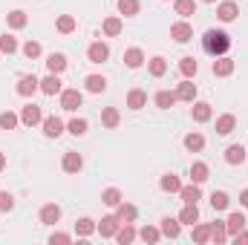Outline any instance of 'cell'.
Here are the masks:
<instances>
[{"label":"cell","mask_w":248,"mask_h":245,"mask_svg":"<svg viewBox=\"0 0 248 245\" xmlns=\"http://www.w3.org/2000/svg\"><path fill=\"white\" fill-rule=\"evenodd\" d=\"M202 46H205V52H211L214 58H219V55H225V52L231 49V38H228L225 32L208 29V32H205V38H202Z\"/></svg>","instance_id":"obj_1"},{"label":"cell","mask_w":248,"mask_h":245,"mask_svg":"<svg viewBox=\"0 0 248 245\" xmlns=\"http://www.w3.org/2000/svg\"><path fill=\"white\" fill-rule=\"evenodd\" d=\"M81 104H84L81 90H61V107L66 110V113H75Z\"/></svg>","instance_id":"obj_2"},{"label":"cell","mask_w":248,"mask_h":245,"mask_svg":"<svg viewBox=\"0 0 248 245\" xmlns=\"http://www.w3.org/2000/svg\"><path fill=\"white\" fill-rule=\"evenodd\" d=\"M38 90H41V81H38L35 75H23V78L17 81V95H23V98L35 95Z\"/></svg>","instance_id":"obj_3"},{"label":"cell","mask_w":248,"mask_h":245,"mask_svg":"<svg viewBox=\"0 0 248 245\" xmlns=\"http://www.w3.org/2000/svg\"><path fill=\"white\" fill-rule=\"evenodd\" d=\"M170 38H173L176 44H187V41L193 38V29H190V23H187V20L173 23V26H170Z\"/></svg>","instance_id":"obj_4"},{"label":"cell","mask_w":248,"mask_h":245,"mask_svg":"<svg viewBox=\"0 0 248 245\" xmlns=\"http://www.w3.org/2000/svg\"><path fill=\"white\" fill-rule=\"evenodd\" d=\"M87 58H90V63H104L107 58H110V49H107V44H101V41L90 44V49H87Z\"/></svg>","instance_id":"obj_5"},{"label":"cell","mask_w":248,"mask_h":245,"mask_svg":"<svg viewBox=\"0 0 248 245\" xmlns=\"http://www.w3.org/2000/svg\"><path fill=\"white\" fill-rule=\"evenodd\" d=\"M237 15H240V9H237V3H231V0H225V3H219V6H217V17H219L222 23L237 20Z\"/></svg>","instance_id":"obj_6"},{"label":"cell","mask_w":248,"mask_h":245,"mask_svg":"<svg viewBox=\"0 0 248 245\" xmlns=\"http://www.w3.org/2000/svg\"><path fill=\"white\" fill-rule=\"evenodd\" d=\"M179 196H182L185 205H196V202L202 199V190H199L196 182H190V184H182V187H179Z\"/></svg>","instance_id":"obj_7"},{"label":"cell","mask_w":248,"mask_h":245,"mask_svg":"<svg viewBox=\"0 0 248 245\" xmlns=\"http://www.w3.org/2000/svg\"><path fill=\"white\" fill-rule=\"evenodd\" d=\"M119 225H122V219L110 214V216H101V222H98V231H101V237H116Z\"/></svg>","instance_id":"obj_8"},{"label":"cell","mask_w":248,"mask_h":245,"mask_svg":"<svg viewBox=\"0 0 248 245\" xmlns=\"http://www.w3.org/2000/svg\"><path fill=\"white\" fill-rule=\"evenodd\" d=\"M162 234L168 237V240H176L179 234H182V222H179V216L173 219V216H165L162 219Z\"/></svg>","instance_id":"obj_9"},{"label":"cell","mask_w":248,"mask_h":245,"mask_svg":"<svg viewBox=\"0 0 248 245\" xmlns=\"http://www.w3.org/2000/svg\"><path fill=\"white\" fill-rule=\"evenodd\" d=\"M20 122L26 124V127H35V124H41V122H44V113H41V107H35V104L23 107V113H20Z\"/></svg>","instance_id":"obj_10"},{"label":"cell","mask_w":248,"mask_h":245,"mask_svg":"<svg viewBox=\"0 0 248 245\" xmlns=\"http://www.w3.org/2000/svg\"><path fill=\"white\" fill-rule=\"evenodd\" d=\"M41 124H44V136H46V138H58V136L63 133V122L61 119H55V116L44 119Z\"/></svg>","instance_id":"obj_11"},{"label":"cell","mask_w":248,"mask_h":245,"mask_svg":"<svg viewBox=\"0 0 248 245\" xmlns=\"http://www.w3.org/2000/svg\"><path fill=\"white\" fill-rule=\"evenodd\" d=\"M58 219H61V208H58L55 202H49V205L41 208V222H44V225H55Z\"/></svg>","instance_id":"obj_12"},{"label":"cell","mask_w":248,"mask_h":245,"mask_svg":"<svg viewBox=\"0 0 248 245\" xmlns=\"http://www.w3.org/2000/svg\"><path fill=\"white\" fill-rule=\"evenodd\" d=\"M41 92H44V95H58V92H61V78L49 72V75L41 81Z\"/></svg>","instance_id":"obj_13"},{"label":"cell","mask_w":248,"mask_h":245,"mask_svg":"<svg viewBox=\"0 0 248 245\" xmlns=\"http://www.w3.org/2000/svg\"><path fill=\"white\" fill-rule=\"evenodd\" d=\"M61 168L66 170V173H78L81 168H84V159H81V153H66L61 162Z\"/></svg>","instance_id":"obj_14"},{"label":"cell","mask_w":248,"mask_h":245,"mask_svg":"<svg viewBox=\"0 0 248 245\" xmlns=\"http://www.w3.org/2000/svg\"><path fill=\"white\" fill-rule=\"evenodd\" d=\"M243 228H246V216H243V214H231V216L225 219V231H228L231 237H237Z\"/></svg>","instance_id":"obj_15"},{"label":"cell","mask_w":248,"mask_h":245,"mask_svg":"<svg viewBox=\"0 0 248 245\" xmlns=\"http://www.w3.org/2000/svg\"><path fill=\"white\" fill-rule=\"evenodd\" d=\"M246 147H243V144H231V147H228V150H225V162H228V165H240V162H246Z\"/></svg>","instance_id":"obj_16"},{"label":"cell","mask_w":248,"mask_h":245,"mask_svg":"<svg viewBox=\"0 0 248 245\" xmlns=\"http://www.w3.org/2000/svg\"><path fill=\"white\" fill-rule=\"evenodd\" d=\"M231 72H234V61H231V58L219 55V58L214 61V75H217V78H225V75H231Z\"/></svg>","instance_id":"obj_17"},{"label":"cell","mask_w":248,"mask_h":245,"mask_svg":"<svg viewBox=\"0 0 248 245\" xmlns=\"http://www.w3.org/2000/svg\"><path fill=\"white\" fill-rule=\"evenodd\" d=\"M211 116H214V110H211V104H208V101L193 104V122L205 124V122H211Z\"/></svg>","instance_id":"obj_18"},{"label":"cell","mask_w":248,"mask_h":245,"mask_svg":"<svg viewBox=\"0 0 248 245\" xmlns=\"http://www.w3.org/2000/svg\"><path fill=\"white\" fill-rule=\"evenodd\" d=\"M46 69H49L52 75H61L63 69H66V58H63L61 52H52V55L46 58Z\"/></svg>","instance_id":"obj_19"},{"label":"cell","mask_w":248,"mask_h":245,"mask_svg":"<svg viewBox=\"0 0 248 245\" xmlns=\"http://www.w3.org/2000/svg\"><path fill=\"white\" fill-rule=\"evenodd\" d=\"M101 202H104L107 208H119V205L124 202V199H122V190H119V187H107V190L101 193Z\"/></svg>","instance_id":"obj_20"},{"label":"cell","mask_w":248,"mask_h":245,"mask_svg":"<svg viewBox=\"0 0 248 245\" xmlns=\"http://www.w3.org/2000/svg\"><path fill=\"white\" fill-rule=\"evenodd\" d=\"M124 63H127L130 69H139V66L144 63V52H141L139 46H133V49H127V52H124Z\"/></svg>","instance_id":"obj_21"},{"label":"cell","mask_w":248,"mask_h":245,"mask_svg":"<svg viewBox=\"0 0 248 245\" xmlns=\"http://www.w3.org/2000/svg\"><path fill=\"white\" fill-rule=\"evenodd\" d=\"M234 127H237V119H234L231 113H225V116H219V119H217V133H219V136L234 133Z\"/></svg>","instance_id":"obj_22"},{"label":"cell","mask_w":248,"mask_h":245,"mask_svg":"<svg viewBox=\"0 0 248 245\" xmlns=\"http://www.w3.org/2000/svg\"><path fill=\"white\" fill-rule=\"evenodd\" d=\"M179 222H182V225H196V222H199V208H196V205H185V208L179 211Z\"/></svg>","instance_id":"obj_23"},{"label":"cell","mask_w":248,"mask_h":245,"mask_svg":"<svg viewBox=\"0 0 248 245\" xmlns=\"http://www.w3.org/2000/svg\"><path fill=\"white\" fill-rule=\"evenodd\" d=\"M116 240L122 245H130L133 240H136V228H133V222H122V228L116 231Z\"/></svg>","instance_id":"obj_24"},{"label":"cell","mask_w":248,"mask_h":245,"mask_svg":"<svg viewBox=\"0 0 248 245\" xmlns=\"http://www.w3.org/2000/svg\"><path fill=\"white\" fill-rule=\"evenodd\" d=\"M228 205H231V196H228L225 190H214V193H211V208H214V211H225Z\"/></svg>","instance_id":"obj_25"},{"label":"cell","mask_w":248,"mask_h":245,"mask_svg":"<svg viewBox=\"0 0 248 245\" xmlns=\"http://www.w3.org/2000/svg\"><path fill=\"white\" fill-rule=\"evenodd\" d=\"M176 98H179V101H190V104H193V98H196V84L182 81V84H179V90H176Z\"/></svg>","instance_id":"obj_26"},{"label":"cell","mask_w":248,"mask_h":245,"mask_svg":"<svg viewBox=\"0 0 248 245\" xmlns=\"http://www.w3.org/2000/svg\"><path fill=\"white\" fill-rule=\"evenodd\" d=\"M208 165L205 162H193V168H190V182H196V184H202L205 179H208Z\"/></svg>","instance_id":"obj_27"},{"label":"cell","mask_w":248,"mask_h":245,"mask_svg":"<svg viewBox=\"0 0 248 245\" xmlns=\"http://www.w3.org/2000/svg\"><path fill=\"white\" fill-rule=\"evenodd\" d=\"M147 104V95L141 92V90H130V95H127V107L130 110H141Z\"/></svg>","instance_id":"obj_28"},{"label":"cell","mask_w":248,"mask_h":245,"mask_svg":"<svg viewBox=\"0 0 248 245\" xmlns=\"http://www.w3.org/2000/svg\"><path fill=\"white\" fill-rule=\"evenodd\" d=\"M176 101H179V98H176V92H168V90L156 92V107H162V110H170Z\"/></svg>","instance_id":"obj_29"},{"label":"cell","mask_w":248,"mask_h":245,"mask_svg":"<svg viewBox=\"0 0 248 245\" xmlns=\"http://www.w3.org/2000/svg\"><path fill=\"white\" fill-rule=\"evenodd\" d=\"M185 147L190 153H199L202 147H205V136H199V133H187L185 136Z\"/></svg>","instance_id":"obj_30"},{"label":"cell","mask_w":248,"mask_h":245,"mask_svg":"<svg viewBox=\"0 0 248 245\" xmlns=\"http://www.w3.org/2000/svg\"><path fill=\"white\" fill-rule=\"evenodd\" d=\"M84 84H87L90 92H104V90H107V78H104V75H90Z\"/></svg>","instance_id":"obj_31"},{"label":"cell","mask_w":248,"mask_h":245,"mask_svg":"<svg viewBox=\"0 0 248 245\" xmlns=\"http://www.w3.org/2000/svg\"><path fill=\"white\" fill-rule=\"evenodd\" d=\"M101 122H104V127H119V122H122V116H119V110L116 107H107L104 113H101Z\"/></svg>","instance_id":"obj_32"},{"label":"cell","mask_w":248,"mask_h":245,"mask_svg":"<svg viewBox=\"0 0 248 245\" xmlns=\"http://www.w3.org/2000/svg\"><path fill=\"white\" fill-rule=\"evenodd\" d=\"M104 35H107V38L122 35V17H107V20H104Z\"/></svg>","instance_id":"obj_33"},{"label":"cell","mask_w":248,"mask_h":245,"mask_svg":"<svg viewBox=\"0 0 248 245\" xmlns=\"http://www.w3.org/2000/svg\"><path fill=\"white\" fill-rule=\"evenodd\" d=\"M93 231H95V222H93L90 216H84V219L75 222V234H78V237H90Z\"/></svg>","instance_id":"obj_34"},{"label":"cell","mask_w":248,"mask_h":245,"mask_svg":"<svg viewBox=\"0 0 248 245\" xmlns=\"http://www.w3.org/2000/svg\"><path fill=\"white\" fill-rule=\"evenodd\" d=\"M179 187H182L179 176H173V173H165V176H162V190H168V193H179Z\"/></svg>","instance_id":"obj_35"},{"label":"cell","mask_w":248,"mask_h":245,"mask_svg":"<svg viewBox=\"0 0 248 245\" xmlns=\"http://www.w3.org/2000/svg\"><path fill=\"white\" fill-rule=\"evenodd\" d=\"M122 222H136V216H139V211H136V205H119V214H116Z\"/></svg>","instance_id":"obj_36"},{"label":"cell","mask_w":248,"mask_h":245,"mask_svg":"<svg viewBox=\"0 0 248 245\" xmlns=\"http://www.w3.org/2000/svg\"><path fill=\"white\" fill-rule=\"evenodd\" d=\"M6 20H9L12 29H23V26H26V12H20V9H17V12H9Z\"/></svg>","instance_id":"obj_37"},{"label":"cell","mask_w":248,"mask_h":245,"mask_svg":"<svg viewBox=\"0 0 248 245\" xmlns=\"http://www.w3.org/2000/svg\"><path fill=\"white\" fill-rule=\"evenodd\" d=\"M168 72V61L162 58V55H156V58H150V75H156V78H162Z\"/></svg>","instance_id":"obj_38"},{"label":"cell","mask_w":248,"mask_h":245,"mask_svg":"<svg viewBox=\"0 0 248 245\" xmlns=\"http://www.w3.org/2000/svg\"><path fill=\"white\" fill-rule=\"evenodd\" d=\"M196 69H199L196 58H182V61H179V72H182L185 78H193V75H196Z\"/></svg>","instance_id":"obj_39"},{"label":"cell","mask_w":248,"mask_h":245,"mask_svg":"<svg viewBox=\"0 0 248 245\" xmlns=\"http://www.w3.org/2000/svg\"><path fill=\"white\" fill-rule=\"evenodd\" d=\"M119 12H122L124 17L139 15V0H119Z\"/></svg>","instance_id":"obj_40"},{"label":"cell","mask_w":248,"mask_h":245,"mask_svg":"<svg viewBox=\"0 0 248 245\" xmlns=\"http://www.w3.org/2000/svg\"><path fill=\"white\" fill-rule=\"evenodd\" d=\"M139 237H141L144 243H159V240H162V231H159V228H150V225H144V228L139 231Z\"/></svg>","instance_id":"obj_41"},{"label":"cell","mask_w":248,"mask_h":245,"mask_svg":"<svg viewBox=\"0 0 248 245\" xmlns=\"http://www.w3.org/2000/svg\"><path fill=\"white\" fill-rule=\"evenodd\" d=\"M173 9H176V15L190 17V15L196 12V3H193V0H176V6H173Z\"/></svg>","instance_id":"obj_42"},{"label":"cell","mask_w":248,"mask_h":245,"mask_svg":"<svg viewBox=\"0 0 248 245\" xmlns=\"http://www.w3.org/2000/svg\"><path fill=\"white\" fill-rule=\"evenodd\" d=\"M58 32H61V35L75 32V17H72V15H61V17H58Z\"/></svg>","instance_id":"obj_43"},{"label":"cell","mask_w":248,"mask_h":245,"mask_svg":"<svg viewBox=\"0 0 248 245\" xmlns=\"http://www.w3.org/2000/svg\"><path fill=\"white\" fill-rule=\"evenodd\" d=\"M225 237H228L225 222H214V225H211V240H214V243H225Z\"/></svg>","instance_id":"obj_44"},{"label":"cell","mask_w":248,"mask_h":245,"mask_svg":"<svg viewBox=\"0 0 248 245\" xmlns=\"http://www.w3.org/2000/svg\"><path fill=\"white\" fill-rule=\"evenodd\" d=\"M211 240V225H193V243H208Z\"/></svg>","instance_id":"obj_45"},{"label":"cell","mask_w":248,"mask_h":245,"mask_svg":"<svg viewBox=\"0 0 248 245\" xmlns=\"http://www.w3.org/2000/svg\"><path fill=\"white\" fill-rule=\"evenodd\" d=\"M0 52H6V55L17 52V41H15L12 35H0Z\"/></svg>","instance_id":"obj_46"},{"label":"cell","mask_w":248,"mask_h":245,"mask_svg":"<svg viewBox=\"0 0 248 245\" xmlns=\"http://www.w3.org/2000/svg\"><path fill=\"white\" fill-rule=\"evenodd\" d=\"M17 122H20V119H17L15 113H0V130H15Z\"/></svg>","instance_id":"obj_47"},{"label":"cell","mask_w":248,"mask_h":245,"mask_svg":"<svg viewBox=\"0 0 248 245\" xmlns=\"http://www.w3.org/2000/svg\"><path fill=\"white\" fill-rule=\"evenodd\" d=\"M87 127H90V124L84 122V119H72V122H69V133H72V136H84Z\"/></svg>","instance_id":"obj_48"},{"label":"cell","mask_w":248,"mask_h":245,"mask_svg":"<svg viewBox=\"0 0 248 245\" xmlns=\"http://www.w3.org/2000/svg\"><path fill=\"white\" fill-rule=\"evenodd\" d=\"M23 55H26V58H41V44H38V41H29V44L23 46Z\"/></svg>","instance_id":"obj_49"},{"label":"cell","mask_w":248,"mask_h":245,"mask_svg":"<svg viewBox=\"0 0 248 245\" xmlns=\"http://www.w3.org/2000/svg\"><path fill=\"white\" fill-rule=\"evenodd\" d=\"M12 208H15V196L6 193V190H0V211L6 214V211H12Z\"/></svg>","instance_id":"obj_50"},{"label":"cell","mask_w":248,"mask_h":245,"mask_svg":"<svg viewBox=\"0 0 248 245\" xmlns=\"http://www.w3.org/2000/svg\"><path fill=\"white\" fill-rule=\"evenodd\" d=\"M69 240H72L69 234H52V237H49V243H52V245H55V243H58V245H66Z\"/></svg>","instance_id":"obj_51"},{"label":"cell","mask_w":248,"mask_h":245,"mask_svg":"<svg viewBox=\"0 0 248 245\" xmlns=\"http://www.w3.org/2000/svg\"><path fill=\"white\" fill-rule=\"evenodd\" d=\"M234 240H237V243H248V231H240V234H237Z\"/></svg>","instance_id":"obj_52"},{"label":"cell","mask_w":248,"mask_h":245,"mask_svg":"<svg viewBox=\"0 0 248 245\" xmlns=\"http://www.w3.org/2000/svg\"><path fill=\"white\" fill-rule=\"evenodd\" d=\"M240 202H243V208H248V187L240 193Z\"/></svg>","instance_id":"obj_53"},{"label":"cell","mask_w":248,"mask_h":245,"mask_svg":"<svg viewBox=\"0 0 248 245\" xmlns=\"http://www.w3.org/2000/svg\"><path fill=\"white\" fill-rule=\"evenodd\" d=\"M3 168H6V156L0 153V170H3Z\"/></svg>","instance_id":"obj_54"},{"label":"cell","mask_w":248,"mask_h":245,"mask_svg":"<svg viewBox=\"0 0 248 245\" xmlns=\"http://www.w3.org/2000/svg\"><path fill=\"white\" fill-rule=\"evenodd\" d=\"M205 3H217V0H205Z\"/></svg>","instance_id":"obj_55"},{"label":"cell","mask_w":248,"mask_h":245,"mask_svg":"<svg viewBox=\"0 0 248 245\" xmlns=\"http://www.w3.org/2000/svg\"><path fill=\"white\" fill-rule=\"evenodd\" d=\"M246 159H248V153H246Z\"/></svg>","instance_id":"obj_56"}]
</instances>
